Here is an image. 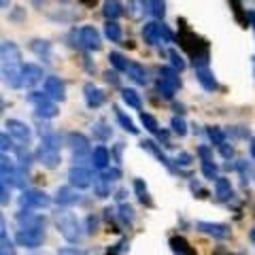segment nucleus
I'll return each mask as SVG.
<instances>
[{
    "mask_svg": "<svg viewBox=\"0 0 255 255\" xmlns=\"http://www.w3.org/2000/svg\"><path fill=\"white\" fill-rule=\"evenodd\" d=\"M62 2H68V0H62Z\"/></svg>",
    "mask_w": 255,
    "mask_h": 255,
    "instance_id": "obj_57",
    "label": "nucleus"
},
{
    "mask_svg": "<svg viewBox=\"0 0 255 255\" xmlns=\"http://www.w3.org/2000/svg\"><path fill=\"white\" fill-rule=\"evenodd\" d=\"M140 122H142V126H145V130H149L151 134H159V124H157V119L153 115L140 113Z\"/></svg>",
    "mask_w": 255,
    "mask_h": 255,
    "instance_id": "obj_29",
    "label": "nucleus"
},
{
    "mask_svg": "<svg viewBox=\"0 0 255 255\" xmlns=\"http://www.w3.org/2000/svg\"><path fill=\"white\" fill-rule=\"evenodd\" d=\"M247 17H249V21H251V26L255 28V11H251L249 15H247Z\"/></svg>",
    "mask_w": 255,
    "mask_h": 255,
    "instance_id": "obj_53",
    "label": "nucleus"
},
{
    "mask_svg": "<svg viewBox=\"0 0 255 255\" xmlns=\"http://www.w3.org/2000/svg\"><path fill=\"white\" fill-rule=\"evenodd\" d=\"M49 196L38 189H28L21 194V206H26V209H45V206H49Z\"/></svg>",
    "mask_w": 255,
    "mask_h": 255,
    "instance_id": "obj_7",
    "label": "nucleus"
},
{
    "mask_svg": "<svg viewBox=\"0 0 255 255\" xmlns=\"http://www.w3.org/2000/svg\"><path fill=\"white\" fill-rule=\"evenodd\" d=\"M83 92H85V100H87V105H90L92 109H98V107L105 105V100H107V98H105V94H102V92H100L94 83H85Z\"/></svg>",
    "mask_w": 255,
    "mask_h": 255,
    "instance_id": "obj_18",
    "label": "nucleus"
},
{
    "mask_svg": "<svg viewBox=\"0 0 255 255\" xmlns=\"http://www.w3.org/2000/svg\"><path fill=\"white\" fill-rule=\"evenodd\" d=\"M221 153L226 155V157H232V155H234V149H232V147H228L226 142H223V145H221Z\"/></svg>",
    "mask_w": 255,
    "mask_h": 255,
    "instance_id": "obj_49",
    "label": "nucleus"
},
{
    "mask_svg": "<svg viewBox=\"0 0 255 255\" xmlns=\"http://www.w3.org/2000/svg\"><path fill=\"white\" fill-rule=\"evenodd\" d=\"M151 13H153V17L162 19L164 13H166V2L164 0H151Z\"/></svg>",
    "mask_w": 255,
    "mask_h": 255,
    "instance_id": "obj_37",
    "label": "nucleus"
},
{
    "mask_svg": "<svg viewBox=\"0 0 255 255\" xmlns=\"http://www.w3.org/2000/svg\"><path fill=\"white\" fill-rule=\"evenodd\" d=\"M15 172V166H13V162L6 155H2V181L6 183L11 179V174Z\"/></svg>",
    "mask_w": 255,
    "mask_h": 255,
    "instance_id": "obj_38",
    "label": "nucleus"
},
{
    "mask_svg": "<svg viewBox=\"0 0 255 255\" xmlns=\"http://www.w3.org/2000/svg\"><path fill=\"white\" fill-rule=\"evenodd\" d=\"M30 100L36 105V115L43 117V119H51V117H55V115L60 113L58 105H55V102H51L49 96H45V94L34 92V94H30Z\"/></svg>",
    "mask_w": 255,
    "mask_h": 255,
    "instance_id": "obj_5",
    "label": "nucleus"
},
{
    "mask_svg": "<svg viewBox=\"0 0 255 255\" xmlns=\"http://www.w3.org/2000/svg\"><path fill=\"white\" fill-rule=\"evenodd\" d=\"M94 134L98 138H109L111 136V130H105V122H98L94 126Z\"/></svg>",
    "mask_w": 255,
    "mask_h": 255,
    "instance_id": "obj_42",
    "label": "nucleus"
},
{
    "mask_svg": "<svg viewBox=\"0 0 255 255\" xmlns=\"http://www.w3.org/2000/svg\"><path fill=\"white\" fill-rule=\"evenodd\" d=\"M115 115H117V119H119V124L124 126V130H128L130 134H138V128L132 124V119H130V117H126L119 109H115Z\"/></svg>",
    "mask_w": 255,
    "mask_h": 255,
    "instance_id": "obj_31",
    "label": "nucleus"
},
{
    "mask_svg": "<svg viewBox=\"0 0 255 255\" xmlns=\"http://www.w3.org/2000/svg\"><path fill=\"white\" fill-rule=\"evenodd\" d=\"M251 241H253V245H255V228L251 230Z\"/></svg>",
    "mask_w": 255,
    "mask_h": 255,
    "instance_id": "obj_55",
    "label": "nucleus"
},
{
    "mask_svg": "<svg viewBox=\"0 0 255 255\" xmlns=\"http://www.w3.org/2000/svg\"><path fill=\"white\" fill-rule=\"evenodd\" d=\"M253 66H255V58H253Z\"/></svg>",
    "mask_w": 255,
    "mask_h": 255,
    "instance_id": "obj_56",
    "label": "nucleus"
},
{
    "mask_svg": "<svg viewBox=\"0 0 255 255\" xmlns=\"http://www.w3.org/2000/svg\"><path fill=\"white\" fill-rule=\"evenodd\" d=\"M79 38H81V45L85 47V49H100V47H102L100 34H98V30H96L94 26L81 28V32H79Z\"/></svg>",
    "mask_w": 255,
    "mask_h": 255,
    "instance_id": "obj_12",
    "label": "nucleus"
},
{
    "mask_svg": "<svg viewBox=\"0 0 255 255\" xmlns=\"http://www.w3.org/2000/svg\"><path fill=\"white\" fill-rule=\"evenodd\" d=\"M109 185H111V181H107L100 174L98 181H96V196H98V198H107L109 196Z\"/></svg>",
    "mask_w": 255,
    "mask_h": 255,
    "instance_id": "obj_34",
    "label": "nucleus"
},
{
    "mask_svg": "<svg viewBox=\"0 0 255 255\" xmlns=\"http://www.w3.org/2000/svg\"><path fill=\"white\" fill-rule=\"evenodd\" d=\"M122 249H124V243L113 245V247H111V249H109V253H107V255H119V253H122Z\"/></svg>",
    "mask_w": 255,
    "mask_h": 255,
    "instance_id": "obj_48",
    "label": "nucleus"
},
{
    "mask_svg": "<svg viewBox=\"0 0 255 255\" xmlns=\"http://www.w3.org/2000/svg\"><path fill=\"white\" fill-rule=\"evenodd\" d=\"M4 126L9 128V134H11V136H15V138H17L19 142H23V145L28 147L32 132H30V128H28L26 124L19 122V119H9V122H6Z\"/></svg>",
    "mask_w": 255,
    "mask_h": 255,
    "instance_id": "obj_10",
    "label": "nucleus"
},
{
    "mask_svg": "<svg viewBox=\"0 0 255 255\" xmlns=\"http://www.w3.org/2000/svg\"><path fill=\"white\" fill-rule=\"evenodd\" d=\"M170 247H172L174 255H196V251L191 249V247L187 245L185 238H181V236H174V238H170Z\"/></svg>",
    "mask_w": 255,
    "mask_h": 255,
    "instance_id": "obj_24",
    "label": "nucleus"
},
{
    "mask_svg": "<svg viewBox=\"0 0 255 255\" xmlns=\"http://www.w3.org/2000/svg\"><path fill=\"white\" fill-rule=\"evenodd\" d=\"M0 53H2V77L4 83L11 87H21V75H23V64H21V53L19 47L4 41L2 47H0Z\"/></svg>",
    "mask_w": 255,
    "mask_h": 255,
    "instance_id": "obj_1",
    "label": "nucleus"
},
{
    "mask_svg": "<svg viewBox=\"0 0 255 255\" xmlns=\"http://www.w3.org/2000/svg\"><path fill=\"white\" fill-rule=\"evenodd\" d=\"M198 153H200V157L204 159V162H213V157H211V151L206 149V147H200V149H198Z\"/></svg>",
    "mask_w": 255,
    "mask_h": 255,
    "instance_id": "obj_45",
    "label": "nucleus"
},
{
    "mask_svg": "<svg viewBox=\"0 0 255 255\" xmlns=\"http://www.w3.org/2000/svg\"><path fill=\"white\" fill-rule=\"evenodd\" d=\"M251 155H253V157H255V138H253V140H251Z\"/></svg>",
    "mask_w": 255,
    "mask_h": 255,
    "instance_id": "obj_54",
    "label": "nucleus"
},
{
    "mask_svg": "<svg viewBox=\"0 0 255 255\" xmlns=\"http://www.w3.org/2000/svg\"><path fill=\"white\" fill-rule=\"evenodd\" d=\"M32 51H34L36 55H41V58H45V60H49L51 45L47 41H32Z\"/></svg>",
    "mask_w": 255,
    "mask_h": 255,
    "instance_id": "obj_27",
    "label": "nucleus"
},
{
    "mask_svg": "<svg viewBox=\"0 0 255 255\" xmlns=\"http://www.w3.org/2000/svg\"><path fill=\"white\" fill-rule=\"evenodd\" d=\"M134 189H136V194H138V200L142 204H147V206H153V202H151V198L147 194V187H145V183H142L140 179L134 181Z\"/></svg>",
    "mask_w": 255,
    "mask_h": 255,
    "instance_id": "obj_30",
    "label": "nucleus"
},
{
    "mask_svg": "<svg viewBox=\"0 0 255 255\" xmlns=\"http://www.w3.org/2000/svg\"><path fill=\"white\" fill-rule=\"evenodd\" d=\"M128 75H130V79L134 83H138V85H145L147 83V70L140 66V64L136 62H130L128 64Z\"/></svg>",
    "mask_w": 255,
    "mask_h": 255,
    "instance_id": "obj_22",
    "label": "nucleus"
},
{
    "mask_svg": "<svg viewBox=\"0 0 255 255\" xmlns=\"http://www.w3.org/2000/svg\"><path fill=\"white\" fill-rule=\"evenodd\" d=\"M68 179H70V185L79 189H85L92 185V172L83 168V166H73L68 172Z\"/></svg>",
    "mask_w": 255,
    "mask_h": 255,
    "instance_id": "obj_9",
    "label": "nucleus"
},
{
    "mask_svg": "<svg viewBox=\"0 0 255 255\" xmlns=\"http://www.w3.org/2000/svg\"><path fill=\"white\" fill-rule=\"evenodd\" d=\"M19 247H26V249H36L41 247L45 241V230H19L17 236H15Z\"/></svg>",
    "mask_w": 255,
    "mask_h": 255,
    "instance_id": "obj_6",
    "label": "nucleus"
},
{
    "mask_svg": "<svg viewBox=\"0 0 255 255\" xmlns=\"http://www.w3.org/2000/svg\"><path fill=\"white\" fill-rule=\"evenodd\" d=\"M196 77H198V81H200V85L204 87L206 92H215V90H217V81H215L213 73L206 66H198L196 68Z\"/></svg>",
    "mask_w": 255,
    "mask_h": 255,
    "instance_id": "obj_19",
    "label": "nucleus"
},
{
    "mask_svg": "<svg viewBox=\"0 0 255 255\" xmlns=\"http://www.w3.org/2000/svg\"><path fill=\"white\" fill-rule=\"evenodd\" d=\"M109 60H111V64L117 68V70H128V60L124 58L122 53H117V51H113L109 55Z\"/></svg>",
    "mask_w": 255,
    "mask_h": 255,
    "instance_id": "obj_35",
    "label": "nucleus"
},
{
    "mask_svg": "<svg viewBox=\"0 0 255 255\" xmlns=\"http://www.w3.org/2000/svg\"><path fill=\"white\" fill-rule=\"evenodd\" d=\"M55 202L60 206H70V204L81 202V196H79L77 189H73V187H58V191H55Z\"/></svg>",
    "mask_w": 255,
    "mask_h": 255,
    "instance_id": "obj_15",
    "label": "nucleus"
},
{
    "mask_svg": "<svg viewBox=\"0 0 255 255\" xmlns=\"http://www.w3.org/2000/svg\"><path fill=\"white\" fill-rule=\"evenodd\" d=\"M209 138L213 140V145L221 147L223 142H226V134H223V130H219V128H209Z\"/></svg>",
    "mask_w": 255,
    "mask_h": 255,
    "instance_id": "obj_36",
    "label": "nucleus"
},
{
    "mask_svg": "<svg viewBox=\"0 0 255 255\" xmlns=\"http://www.w3.org/2000/svg\"><path fill=\"white\" fill-rule=\"evenodd\" d=\"M122 98L128 107H132V109H140L142 107V102H140V96L134 92V90H122Z\"/></svg>",
    "mask_w": 255,
    "mask_h": 255,
    "instance_id": "obj_26",
    "label": "nucleus"
},
{
    "mask_svg": "<svg viewBox=\"0 0 255 255\" xmlns=\"http://www.w3.org/2000/svg\"><path fill=\"white\" fill-rule=\"evenodd\" d=\"M0 255H13V247H11V241L6 238V230H4V221H2V232H0Z\"/></svg>",
    "mask_w": 255,
    "mask_h": 255,
    "instance_id": "obj_32",
    "label": "nucleus"
},
{
    "mask_svg": "<svg viewBox=\"0 0 255 255\" xmlns=\"http://www.w3.org/2000/svg\"><path fill=\"white\" fill-rule=\"evenodd\" d=\"M111 162V153L107 147H96L94 153H92V164L96 166L98 170H107V166Z\"/></svg>",
    "mask_w": 255,
    "mask_h": 255,
    "instance_id": "obj_20",
    "label": "nucleus"
},
{
    "mask_svg": "<svg viewBox=\"0 0 255 255\" xmlns=\"http://www.w3.org/2000/svg\"><path fill=\"white\" fill-rule=\"evenodd\" d=\"M179 85H181V79L177 75V70H172V68H159V81H157V90L159 94L164 96V98H172L174 92L179 90Z\"/></svg>",
    "mask_w": 255,
    "mask_h": 255,
    "instance_id": "obj_4",
    "label": "nucleus"
},
{
    "mask_svg": "<svg viewBox=\"0 0 255 255\" xmlns=\"http://www.w3.org/2000/svg\"><path fill=\"white\" fill-rule=\"evenodd\" d=\"M58 255H81V253L75 249H62V251H58Z\"/></svg>",
    "mask_w": 255,
    "mask_h": 255,
    "instance_id": "obj_52",
    "label": "nucleus"
},
{
    "mask_svg": "<svg viewBox=\"0 0 255 255\" xmlns=\"http://www.w3.org/2000/svg\"><path fill=\"white\" fill-rule=\"evenodd\" d=\"M142 149H147L149 151V153H153L157 159H159V162H162L164 166H166V168H168V170H174V166L170 164V159L168 157H166L164 153H162V149H159L157 145H155V142L153 140H145V142H142Z\"/></svg>",
    "mask_w": 255,
    "mask_h": 255,
    "instance_id": "obj_23",
    "label": "nucleus"
},
{
    "mask_svg": "<svg viewBox=\"0 0 255 255\" xmlns=\"http://www.w3.org/2000/svg\"><path fill=\"white\" fill-rule=\"evenodd\" d=\"M0 142H2V145H0V147H2V153H6V151L13 147V145H11V140L6 138V134H2V136H0Z\"/></svg>",
    "mask_w": 255,
    "mask_h": 255,
    "instance_id": "obj_46",
    "label": "nucleus"
},
{
    "mask_svg": "<svg viewBox=\"0 0 255 255\" xmlns=\"http://www.w3.org/2000/svg\"><path fill=\"white\" fill-rule=\"evenodd\" d=\"M164 23H155V21H151V23H145V28H142V36H145V41L149 45H159L164 41Z\"/></svg>",
    "mask_w": 255,
    "mask_h": 255,
    "instance_id": "obj_14",
    "label": "nucleus"
},
{
    "mask_svg": "<svg viewBox=\"0 0 255 255\" xmlns=\"http://www.w3.org/2000/svg\"><path fill=\"white\" fill-rule=\"evenodd\" d=\"M38 162H41L45 168H58L60 166V138L55 136V134H47V136H43V142L41 147H38Z\"/></svg>",
    "mask_w": 255,
    "mask_h": 255,
    "instance_id": "obj_2",
    "label": "nucleus"
},
{
    "mask_svg": "<svg viewBox=\"0 0 255 255\" xmlns=\"http://www.w3.org/2000/svg\"><path fill=\"white\" fill-rule=\"evenodd\" d=\"M198 230L204 234H209L213 238H219V241H226L230 236V228L223 226V223H211V221H200L198 223Z\"/></svg>",
    "mask_w": 255,
    "mask_h": 255,
    "instance_id": "obj_11",
    "label": "nucleus"
},
{
    "mask_svg": "<svg viewBox=\"0 0 255 255\" xmlns=\"http://www.w3.org/2000/svg\"><path fill=\"white\" fill-rule=\"evenodd\" d=\"M0 187H2V198H0V202L6 204V202H9V191H6V183H2Z\"/></svg>",
    "mask_w": 255,
    "mask_h": 255,
    "instance_id": "obj_50",
    "label": "nucleus"
},
{
    "mask_svg": "<svg viewBox=\"0 0 255 255\" xmlns=\"http://www.w3.org/2000/svg\"><path fill=\"white\" fill-rule=\"evenodd\" d=\"M168 55H170V60H172V66H174V68H179V70L185 68V60H183L181 55H179L177 51H174V49H170V51H168Z\"/></svg>",
    "mask_w": 255,
    "mask_h": 255,
    "instance_id": "obj_41",
    "label": "nucleus"
},
{
    "mask_svg": "<svg viewBox=\"0 0 255 255\" xmlns=\"http://www.w3.org/2000/svg\"><path fill=\"white\" fill-rule=\"evenodd\" d=\"M102 13H105V17L109 21H115L119 15L124 13V9H122V4H119L117 0H105V9H102Z\"/></svg>",
    "mask_w": 255,
    "mask_h": 255,
    "instance_id": "obj_25",
    "label": "nucleus"
},
{
    "mask_svg": "<svg viewBox=\"0 0 255 255\" xmlns=\"http://www.w3.org/2000/svg\"><path fill=\"white\" fill-rule=\"evenodd\" d=\"M68 142H70V147H73V157H75V162H81V159H85V155L90 153V140H87L83 134H68Z\"/></svg>",
    "mask_w": 255,
    "mask_h": 255,
    "instance_id": "obj_8",
    "label": "nucleus"
},
{
    "mask_svg": "<svg viewBox=\"0 0 255 255\" xmlns=\"http://www.w3.org/2000/svg\"><path fill=\"white\" fill-rule=\"evenodd\" d=\"M55 226H58L60 234L66 238L68 243H79L81 241V226H79V221L73 213L68 211H58L55 213Z\"/></svg>",
    "mask_w": 255,
    "mask_h": 255,
    "instance_id": "obj_3",
    "label": "nucleus"
},
{
    "mask_svg": "<svg viewBox=\"0 0 255 255\" xmlns=\"http://www.w3.org/2000/svg\"><path fill=\"white\" fill-rule=\"evenodd\" d=\"M17 223L21 226V230H45V219L32 213H19Z\"/></svg>",
    "mask_w": 255,
    "mask_h": 255,
    "instance_id": "obj_16",
    "label": "nucleus"
},
{
    "mask_svg": "<svg viewBox=\"0 0 255 255\" xmlns=\"http://www.w3.org/2000/svg\"><path fill=\"white\" fill-rule=\"evenodd\" d=\"M215 194H217V198L221 202L230 200V198H232V185H230V181L223 179V177L215 179Z\"/></svg>",
    "mask_w": 255,
    "mask_h": 255,
    "instance_id": "obj_21",
    "label": "nucleus"
},
{
    "mask_svg": "<svg viewBox=\"0 0 255 255\" xmlns=\"http://www.w3.org/2000/svg\"><path fill=\"white\" fill-rule=\"evenodd\" d=\"M170 128H172L174 134H179V136H185V134H187V124L183 122L181 117H172L170 119Z\"/></svg>",
    "mask_w": 255,
    "mask_h": 255,
    "instance_id": "obj_33",
    "label": "nucleus"
},
{
    "mask_svg": "<svg viewBox=\"0 0 255 255\" xmlns=\"http://www.w3.org/2000/svg\"><path fill=\"white\" fill-rule=\"evenodd\" d=\"M45 94L49 96V98L62 102L64 98H66V87H64V83L60 81L58 77H47V81H45Z\"/></svg>",
    "mask_w": 255,
    "mask_h": 255,
    "instance_id": "obj_13",
    "label": "nucleus"
},
{
    "mask_svg": "<svg viewBox=\"0 0 255 255\" xmlns=\"http://www.w3.org/2000/svg\"><path fill=\"white\" fill-rule=\"evenodd\" d=\"M96 226H98V221L94 217H87V234H94L96 232Z\"/></svg>",
    "mask_w": 255,
    "mask_h": 255,
    "instance_id": "obj_47",
    "label": "nucleus"
},
{
    "mask_svg": "<svg viewBox=\"0 0 255 255\" xmlns=\"http://www.w3.org/2000/svg\"><path fill=\"white\" fill-rule=\"evenodd\" d=\"M105 32H107V36L111 38V41H115V43L122 41V26H119L117 21H107Z\"/></svg>",
    "mask_w": 255,
    "mask_h": 255,
    "instance_id": "obj_28",
    "label": "nucleus"
},
{
    "mask_svg": "<svg viewBox=\"0 0 255 255\" xmlns=\"http://www.w3.org/2000/svg\"><path fill=\"white\" fill-rule=\"evenodd\" d=\"M202 172L206 179H219L217 177V166H215L213 162H202Z\"/></svg>",
    "mask_w": 255,
    "mask_h": 255,
    "instance_id": "obj_40",
    "label": "nucleus"
},
{
    "mask_svg": "<svg viewBox=\"0 0 255 255\" xmlns=\"http://www.w3.org/2000/svg\"><path fill=\"white\" fill-rule=\"evenodd\" d=\"M102 177H105L107 181H117L119 177H122V172H119L117 168H111V170H105V172H102Z\"/></svg>",
    "mask_w": 255,
    "mask_h": 255,
    "instance_id": "obj_43",
    "label": "nucleus"
},
{
    "mask_svg": "<svg viewBox=\"0 0 255 255\" xmlns=\"http://www.w3.org/2000/svg\"><path fill=\"white\" fill-rule=\"evenodd\" d=\"M119 217H122L124 223H132L134 221V211L130 204H122L119 206Z\"/></svg>",
    "mask_w": 255,
    "mask_h": 255,
    "instance_id": "obj_39",
    "label": "nucleus"
},
{
    "mask_svg": "<svg viewBox=\"0 0 255 255\" xmlns=\"http://www.w3.org/2000/svg\"><path fill=\"white\" fill-rule=\"evenodd\" d=\"M177 164H181V166H189V164H191V155H189V153H181V155L177 157Z\"/></svg>",
    "mask_w": 255,
    "mask_h": 255,
    "instance_id": "obj_44",
    "label": "nucleus"
},
{
    "mask_svg": "<svg viewBox=\"0 0 255 255\" xmlns=\"http://www.w3.org/2000/svg\"><path fill=\"white\" fill-rule=\"evenodd\" d=\"M107 81H109V83H113V85H117V83H119V79H117L115 73H111V70H109V73H107Z\"/></svg>",
    "mask_w": 255,
    "mask_h": 255,
    "instance_id": "obj_51",
    "label": "nucleus"
},
{
    "mask_svg": "<svg viewBox=\"0 0 255 255\" xmlns=\"http://www.w3.org/2000/svg\"><path fill=\"white\" fill-rule=\"evenodd\" d=\"M41 79H43V68H41V66H36V64H26V66H23L21 83L26 85V87L36 85L38 81H41Z\"/></svg>",
    "mask_w": 255,
    "mask_h": 255,
    "instance_id": "obj_17",
    "label": "nucleus"
}]
</instances>
